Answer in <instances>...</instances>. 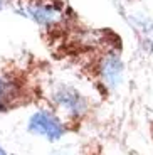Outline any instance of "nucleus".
<instances>
[{"label": "nucleus", "instance_id": "obj_1", "mask_svg": "<svg viewBox=\"0 0 153 155\" xmlns=\"http://www.w3.org/2000/svg\"><path fill=\"white\" fill-rule=\"evenodd\" d=\"M27 130L32 135L44 137L49 142H57L64 135V125L50 111H46V110H39L29 118Z\"/></svg>", "mask_w": 153, "mask_h": 155}, {"label": "nucleus", "instance_id": "obj_2", "mask_svg": "<svg viewBox=\"0 0 153 155\" xmlns=\"http://www.w3.org/2000/svg\"><path fill=\"white\" fill-rule=\"evenodd\" d=\"M22 15L29 17L31 20H34L39 25L49 27L52 24H56L61 19V8L57 4L52 2H29L22 10H19Z\"/></svg>", "mask_w": 153, "mask_h": 155}, {"label": "nucleus", "instance_id": "obj_3", "mask_svg": "<svg viewBox=\"0 0 153 155\" xmlns=\"http://www.w3.org/2000/svg\"><path fill=\"white\" fill-rule=\"evenodd\" d=\"M52 98L62 110H66L69 115H73V116H81L86 111V108H88V103H86L84 96L77 89L71 88V86H66V84H61L54 89Z\"/></svg>", "mask_w": 153, "mask_h": 155}, {"label": "nucleus", "instance_id": "obj_4", "mask_svg": "<svg viewBox=\"0 0 153 155\" xmlns=\"http://www.w3.org/2000/svg\"><path fill=\"white\" fill-rule=\"evenodd\" d=\"M126 22L131 25L138 35V41L146 52H153V19L142 12H133V14H123Z\"/></svg>", "mask_w": 153, "mask_h": 155}, {"label": "nucleus", "instance_id": "obj_5", "mask_svg": "<svg viewBox=\"0 0 153 155\" xmlns=\"http://www.w3.org/2000/svg\"><path fill=\"white\" fill-rule=\"evenodd\" d=\"M99 73L103 78V83L108 88L115 89L123 83V73H125V66H123L121 56L118 52H108L104 59L101 61Z\"/></svg>", "mask_w": 153, "mask_h": 155}, {"label": "nucleus", "instance_id": "obj_6", "mask_svg": "<svg viewBox=\"0 0 153 155\" xmlns=\"http://www.w3.org/2000/svg\"><path fill=\"white\" fill-rule=\"evenodd\" d=\"M4 96H5V84L0 79V110H4Z\"/></svg>", "mask_w": 153, "mask_h": 155}, {"label": "nucleus", "instance_id": "obj_7", "mask_svg": "<svg viewBox=\"0 0 153 155\" xmlns=\"http://www.w3.org/2000/svg\"><path fill=\"white\" fill-rule=\"evenodd\" d=\"M0 155H7V153H5V150H4L2 147H0Z\"/></svg>", "mask_w": 153, "mask_h": 155}, {"label": "nucleus", "instance_id": "obj_8", "mask_svg": "<svg viewBox=\"0 0 153 155\" xmlns=\"http://www.w3.org/2000/svg\"><path fill=\"white\" fill-rule=\"evenodd\" d=\"M0 7H2V0H0Z\"/></svg>", "mask_w": 153, "mask_h": 155}]
</instances>
